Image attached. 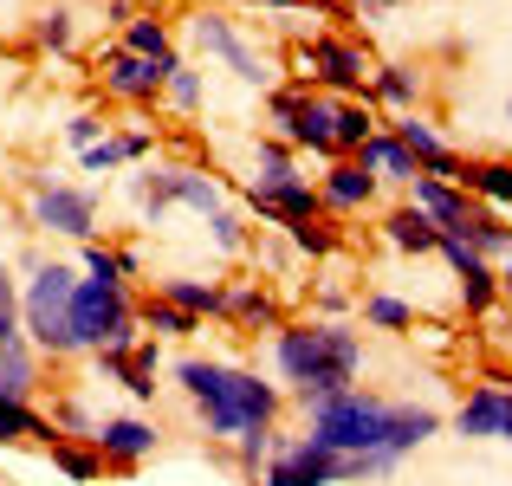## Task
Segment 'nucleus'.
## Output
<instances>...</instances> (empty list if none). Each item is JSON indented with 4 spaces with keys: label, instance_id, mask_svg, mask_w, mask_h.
Masks as SVG:
<instances>
[{
    "label": "nucleus",
    "instance_id": "f257e3e1",
    "mask_svg": "<svg viewBox=\"0 0 512 486\" xmlns=\"http://www.w3.org/2000/svg\"><path fill=\"white\" fill-rule=\"evenodd\" d=\"M435 435V409H415V402H376V396H357V389H344V396L318 402L312 409V441H325V448L338 454H383V461H402L409 448H422V441Z\"/></svg>",
    "mask_w": 512,
    "mask_h": 486
},
{
    "label": "nucleus",
    "instance_id": "7c9ffc66",
    "mask_svg": "<svg viewBox=\"0 0 512 486\" xmlns=\"http://www.w3.org/2000/svg\"><path fill=\"white\" fill-rule=\"evenodd\" d=\"M0 337H20V299H13L7 260H0Z\"/></svg>",
    "mask_w": 512,
    "mask_h": 486
},
{
    "label": "nucleus",
    "instance_id": "0eeeda50",
    "mask_svg": "<svg viewBox=\"0 0 512 486\" xmlns=\"http://www.w3.org/2000/svg\"><path fill=\"white\" fill-rule=\"evenodd\" d=\"M33 221L46 234H72V240H91L98 234V195L91 188H65V182H46L33 195Z\"/></svg>",
    "mask_w": 512,
    "mask_h": 486
},
{
    "label": "nucleus",
    "instance_id": "c9c22d12",
    "mask_svg": "<svg viewBox=\"0 0 512 486\" xmlns=\"http://www.w3.org/2000/svg\"><path fill=\"white\" fill-rule=\"evenodd\" d=\"M39 46H72V13H46V26H39Z\"/></svg>",
    "mask_w": 512,
    "mask_h": 486
},
{
    "label": "nucleus",
    "instance_id": "ddd939ff",
    "mask_svg": "<svg viewBox=\"0 0 512 486\" xmlns=\"http://www.w3.org/2000/svg\"><path fill=\"white\" fill-rule=\"evenodd\" d=\"M169 201H188L195 214H221V188H214L208 175H195V169H169V175H156V188H150V221H163Z\"/></svg>",
    "mask_w": 512,
    "mask_h": 486
},
{
    "label": "nucleus",
    "instance_id": "9b49d317",
    "mask_svg": "<svg viewBox=\"0 0 512 486\" xmlns=\"http://www.w3.org/2000/svg\"><path fill=\"white\" fill-rule=\"evenodd\" d=\"M273 117L286 124V137H292V143H312V150H338V143H331L338 104H331V98H279V104H273Z\"/></svg>",
    "mask_w": 512,
    "mask_h": 486
},
{
    "label": "nucleus",
    "instance_id": "c756f323",
    "mask_svg": "<svg viewBox=\"0 0 512 486\" xmlns=\"http://www.w3.org/2000/svg\"><path fill=\"white\" fill-rule=\"evenodd\" d=\"M163 91H169V98H175V104H182V111H195V104H201V78H195V72H188V65H175V72H169V85H163Z\"/></svg>",
    "mask_w": 512,
    "mask_h": 486
},
{
    "label": "nucleus",
    "instance_id": "393cba45",
    "mask_svg": "<svg viewBox=\"0 0 512 486\" xmlns=\"http://www.w3.org/2000/svg\"><path fill=\"white\" fill-rule=\"evenodd\" d=\"M39 435H52V428L26 402H0V441H39Z\"/></svg>",
    "mask_w": 512,
    "mask_h": 486
},
{
    "label": "nucleus",
    "instance_id": "5701e85b",
    "mask_svg": "<svg viewBox=\"0 0 512 486\" xmlns=\"http://www.w3.org/2000/svg\"><path fill=\"white\" fill-rule=\"evenodd\" d=\"M370 137H376V117H370V104H338V124H331V143H338V150H363Z\"/></svg>",
    "mask_w": 512,
    "mask_h": 486
},
{
    "label": "nucleus",
    "instance_id": "c85d7f7f",
    "mask_svg": "<svg viewBox=\"0 0 512 486\" xmlns=\"http://www.w3.org/2000/svg\"><path fill=\"white\" fill-rule=\"evenodd\" d=\"M370 78H376V91H383L389 104H409L415 98V78L402 72V65H383V72H370Z\"/></svg>",
    "mask_w": 512,
    "mask_h": 486
},
{
    "label": "nucleus",
    "instance_id": "4c0bfd02",
    "mask_svg": "<svg viewBox=\"0 0 512 486\" xmlns=\"http://www.w3.org/2000/svg\"><path fill=\"white\" fill-rule=\"evenodd\" d=\"M124 162V143H91L85 150V169H117Z\"/></svg>",
    "mask_w": 512,
    "mask_h": 486
},
{
    "label": "nucleus",
    "instance_id": "6e6552de",
    "mask_svg": "<svg viewBox=\"0 0 512 486\" xmlns=\"http://www.w3.org/2000/svg\"><path fill=\"white\" fill-rule=\"evenodd\" d=\"M292 59L305 65V78H318V85H331V91H363V85H370V59H363L357 46H344V39L299 46Z\"/></svg>",
    "mask_w": 512,
    "mask_h": 486
},
{
    "label": "nucleus",
    "instance_id": "e433bc0d",
    "mask_svg": "<svg viewBox=\"0 0 512 486\" xmlns=\"http://www.w3.org/2000/svg\"><path fill=\"white\" fill-rule=\"evenodd\" d=\"M52 461H59L72 480H91V474H98V461H91V454H72V448H52Z\"/></svg>",
    "mask_w": 512,
    "mask_h": 486
},
{
    "label": "nucleus",
    "instance_id": "4468645a",
    "mask_svg": "<svg viewBox=\"0 0 512 486\" xmlns=\"http://www.w3.org/2000/svg\"><path fill=\"white\" fill-rule=\"evenodd\" d=\"M409 188H415V208L428 214V221L441 227V234H461L467 227V188H454V182H435V175H409Z\"/></svg>",
    "mask_w": 512,
    "mask_h": 486
},
{
    "label": "nucleus",
    "instance_id": "ea45409f",
    "mask_svg": "<svg viewBox=\"0 0 512 486\" xmlns=\"http://www.w3.org/2000/svg\"><path fill=\"white\" fill-rule=\"evenodd\" d=\"M506 117H512V98H506Z\"/></svg>",
    "mask_w": 512,
    "mask_h": 486
},
{
    "label": "nucleus",
    "instance_id": "6ab92c4d",
    "mask_svg": "<svg viewBox=\"0 0 512 486\" xmlns=\"http://www.w3.org/2000/svg\"><path fill=\"white\" fill-rule=\"evenodd\" d=\"M357 162H363V169H370V175H389V182H409V175H415L409 150H402L396 137H383V130H376V137H370V143H363V150H357Z\"/></svg>",
    "mask_w": 512,
    "mask_h": 486
},
{
    "label": "nucleus",
    "instance_id": "a211bd4d",
    "mask_svg": "<svg viewBox=\"0 0 512 486\" xmlns=\"http://www.w3.org/2000/svg\"><path fill=\"white\" fill-rule=\"evenodd\" d=\"M33 396V357L20 337H0V402H26Z\"/></svg>",
    "mask_w": 512,
    "mask_h": 486
},
{
    "label": "nucleus",
    "instance_id": "aec40b11",
    "mask_svg": "<svg viewBox=\"0 0 512 486\" xmlns=\"http://www.w3.org/2000/svg\"><path fill=\"white\" fill-rule=\"evenodd\" d=\"M461 182H467V188H480L487 201H500V208H512V162H506V156H493V162H467Z\"/></svg>",
    "mask_w": 512,
    "mask_h": 486
},
{
    "label": "nucleus",
    "instance_id": "412c9836",
    "mask_svg": "<svg viewBox=\"0 0 512 486\" xmlns=\"http://www.w3.org/2000/svg\"><path fill=\"white\" fill-rule=\"evenodd\" d=\"M124 52H137V59H156V65H175V46H169V26H163V20H130Z\"/></svg>",
    "mask_w": 512,
    "mask_h": 486
},
{
    "label": "nucleus",
    "instance_id": "bb28decb",
    "mask_svg": "<svg viewBox=\"0 0 512 486\" xmlns=\"http://www.w3.org/2000/svg\"><path fill=\"white\" fill-rule=\"evenodd\" d=\"M363 318L383 324V331H402V324H415V312H409L402 299H370V305H363Z\"/></svg>",
    "mask_w": 512,
    "mask_h": 486
},
{
    "label": "nucleus",
    "instance_id": "9d476101",
    "mask_svg": "<svg viewBox=\"0 0 512 486\" xmlns=\"http://www.w3.org/2000/svg\"><path fill=\"white\" fill-rule=\"evenodd\" d=\"M454 428H461L467 441H487V435L512 441V389H500V383L474 389V396L461 402V415H454Z\"/></svg>",
    "mask_w": 512,
    "mask_h": 486
},
{
    "label": "nucleus",
    "instance_id": "a878e982",
    "mask_svg": "<svg viewBox=\"0 0 512 486\" xmlns=\"http://www.w3.org/2000/svg\"><path fill=\"white\" fill-rule=\"evenodd\" d=\"M493 292H500V286H493V273H487V266L461 273V299H467V312H487V305H493Z\"/></svg>",
    "mask_w": 512,
    "mask_h": 486
},
{
    "label": "nucleus",
    "instance_id": "39448f33",
    "mask_svg": "<svg viewBox=\"0 0 512 486\" xmlns=\"http://www.w3.org/2000/svg\"><path fill=\"white\" fill-rule=\"evenodd\" d=\"M396 461H383V454H338L325 448V441H286V448L273 454V467H266V486H344V480H376L389 474Z\"/></svg>",
    "mask_w": 512,
    "mask_h": 486
},
{
    "label": "nucleus",
    "instance_id": "423d86ee",
    "mask_svg": "<svg viewBox=\"0 0 512 486\" xmlns=\"http://www.w3.org/2000/svg\"><path fill=\"white\" fill-rule=\"evenodd\" d=\"M72 292H78L72 266H39V273L26 279V299H20V324L46 350H59V357L78 350V337H72Z\"/></svg>",
    "mask_w": 512,
    "mask_h": 486
},
{
    "label": "nucleus",
    "instance_id": "f3484780",
    "mask_svg": "<svg viewBox=\"0 0 512 486\" xmlns=\"http://www.w3.org/2000/svg\"><path fill=\"white\" fill-rule=\"evenodd\" d=\"M370 195H376V175L363 169V162H338V169L325 175V195L318 201H331V208H363Z\"/></svg>",
    "mask_w": 512,
    "mask_h": 486
},
{
    "label": "nucleus",
    "instance_id": "cd10ccee",
    "mask_svg": "<svg viewBox=\"0 0 512 486\" xmlns=\"http://www.w3.org/2000/svg\"><path fill=\"white\" fill-rule=\"evenodd\" d=\"M143 324H150L156 337H182V331H195V318L175 312V305H150V312H143Z\"/></svg>",
    "mask_w": 512,
    "mask_h": 486
},
{
    "label": "nucleus",
    "instance_id": "20e7f679",
    "mask_svg": "<svg viewBox=\"0 0 512 486\" xmlns=\"http://www.w3.org/2000/svg\"><path fill=\"white\" fill-rule=\"evenodd\" d=\"M85 266H91V279H78V292H72L78 350H130L137 344V312H130L124 279H117L124 266H117L104 247H85Z\"/></svg>",
    "mask_w": 512,
    "mask_h": 486
},
{
    "label": "nucleus",
    "instance_id": "f8f14e48",
    "mask_svg": "<svg viewBox=\"0 0 512 486\" xmlns=\"http://www.w3.org/2000/svg\"><path fill=\"white\" fill-rule=\"evenodd\" d=\"M91 441H98L104 461H150L163 435H156V422H137V415H111V422L91 428Z\"/></svg>",
    "mask_w": 512,
    "mask_h": 486
},
{
    "label": "nucleus",
    "instance_id": "473e14b6",
    "mask_svg": "<svg viewBox=\"0 0 512 486\" xmlns=\"http://www.w3.org/2000/svg\"><path fill=\"white\" fill-rule=\"evenodd\" d=\"M234 318H273V305H266V292H234V299H221Z\"/></svg>",
    "mask_w": 512,
    "mask_h": 486
},
{
    "label": "nucleus",
    "instance_id": "2f4dec72",
    "mask_svg": "<svg viewBox=\"0 0 512 486\" xmlns=\"http://www.w3.org/2000/svg\"><path fill=\"white\" fill-rule=\"evenodd\" d=\"M292 240H299L305 253H331V247H338V240H331V234H325L318 221H292Z\"/></svg>",
    "mask_w": 512,
    "mask_h": 486
},
{
    "label": "nucleus",
    "instance_id": "f704fd0d",
    "mask_svg": "<svg viewBox=\"0 0 512 486\" xmlns=\"http://www.w3.org/2000/svg\"><path fill=\"white\" fill-rule=\"evenodd\" d=\"M208 227H214V247H221V253H234L240 247V221H234V214H208Z\"/></svg>",
    "mask_w": 512,
    "mask_h": 486
},
{
    "label": "nucleus",
    "instance_id": "4be33fe9",
    "mask_svg": "<svg viewBox=\"0 0 512 486\" xmlns=\"http://www.w3.org/2000/svg\"><path fill=\"white\" fill-rule=\"evenodd\" d=\"M163 299L175 305V312H188V318H195V312H221V299H227V292H221V286H201V279H169V286H163Z\"/></svg>",
    "mask_w": 512,
    "mask_h": 486
},
{
    "label": "nucleus",
    "instance_id": "dca6fc26",
    "mask_svg": "<svg viewBox=\"0 0 512 486\" xmlns=\"http://www.w3.org/2000/svg\"><path fill=\"white\" fill-rule=\"evenodd\" d=\"M383 234H389V247H402V253H435V240H441V227L428 221L422 208H396L383 221Z\"/></svg>",
    "mask_w": 512,
    "mask_h": 486
},
{
    "label": "nucleus",
    "instance_id": "72a5a7b5",
    "mask_svg": "<svg viewBox=\"0 0 512 486\" xmlns=\"http://www.w3.org/2000/svg\"><path fill=\"white\" fill-rule=\"evenodd\" d=\"M98 137H104V124H98V117H72V124H65V143H72V150H91Z\"/></svg>",
    "mask_w": 512,
    "mask_h": 486
},
{
    "label": "nucleus",
    "instance_id": "1a4fd4ad",
    "mask_svg": "<svg viewBox=\"0 0 512 486\" xmlns=\"http://www.w3.org/2000/svg\"><path fill=\"white\" fill-rule=\"evenodd\" d=\"M195 39H201V46H208L234 78H247V85H273V65H266L260 52H253L247 39L234 33V20H214V13H201V20H195Z\"/></svg>",
    "mask_w": 512,
    "mask_h": 486
},
{
    "label": "nucleus",
    "instance_id": "7ed1b4c3",
    "mask_svg": "<svg viewBox=\"0 0 512 486\" xmlns=\"http://www.w3.org/2000/svg\"><path fill=\"white\" fill-rule=\"evenodd\" d=\"M182 389L195 396V409L208 415L214 435H253V428H273V383H260V376L234 370V363H214V357H188L182 370Z\"/></svg>",
    "mask_w": 512,
    "mask_h": 486
},
{
    "label": "nucleus",
    "instance_id": "b1692460",
    "mask_svg": "<svg viewBox=\"0 0 512 486\" xmlns=\"http://www.w3.org/2000/svg\"><path fill=\"white\" fill-rule=\"evenodd\" d=\"M461 240H467V247H474V253H506V247H512V234L500 227V214H467Z\"/></svg>",
    "mask_w": 512,
    "mask_h": 486
},
{
    "label": "nucleus",
    "instance_id": "f03ea898",
    "mask_svg": "<svg viewBox=\"0 0 512 486\" xmlns=\"http://www.w3.org/2000/svg\"><path fill=\"white\" fill-rule=\"evenodd\" d=\"M273 350H279L286 383H299V402H305V409L344 396L350 376H357V363H363L357 331H344V324H286Z\"/></svg>",
    "mask_w": 512,
    "mask_h": 486
},
{
    "label": "nucleus",
    "instance_id": "58836bf2",
    "mask_svg": "<svg viewBox=\"0 0 512 486\" xmlns=\"http://www.w3.org/2000/svg\"><path fill=\"white\" fill-rule=\"evenodd\" d=\"M506 299H512V247H506Z\"/></svg>",
    "mask_w": 512,
    "mask_h": 486
},
{
    "label": "nucleus",
    "instance_id": "2eb2a0df",
    "mask_svg": "<svg viewBox=\"0 0 512 486\" xmlns=\"http://www.w3.org/2000/svg\"><path fill=\"white\" fill-rule=\"evenodd\" d=\"M175 65H182V59H175ZM175 65H156V59H137V52H117V59H111V72H104V85H111L117 91V98H156V91H163L169 85V72H175Z\"/></svg>",
    "mask_w": 512,
    "mask_h": 486
}]
</instances>
